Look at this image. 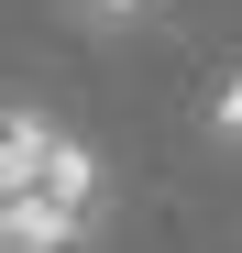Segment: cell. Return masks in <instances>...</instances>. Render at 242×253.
Listing matches in <instances>:
<instances>
[{
    "label": "cell",
    "instance_id": "obj_1",
    "mask_svg": "<svg viewBox=\"0 0 242 253\" xmlns=\"http://www.w3.org/2000/svg\"><path fill=\"white\" fill-rule=\"evenodd\" d=\"M154 11H165V0H88V22H99V33H132V22H154Z\"/></svg>",
    "mask_w": 242,
    "mask_h": 253
},
{
    "label": "cell",
    "instance_id": "obj_2",
    "mask_svg": "<svg viewBox=\"0 0 242 253\" xmlns=\"http://www.w3.org/2000/svg\"><path fill=\"white\" fill-rule=\"evenodd\" d=\"M220 132H242V77H231V88H220Z\"/></svg>",
    "mask_w": 242,
    "mask_h": 253
}]
</instances>
